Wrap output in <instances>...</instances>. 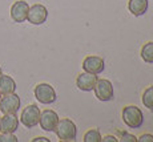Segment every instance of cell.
I'll use <instances>...</instances> for the list:
<instances>
[{"label":"cell","mask_w":153,"mask_h":142,"mask_svg":"<svg viewBox=\"0 0 153 142\" xmlns=\"http://www.w3.org/2000/svg\"><path fill=\"white\" fill-rule=\"evenodd\" d=\"M55 132L59 140L64 142H73L76 141V137H77V128H76L75 122L71 121L69 118L59 120V124L56 126Z\"/></svg>","instance_id":"obj_1"},{"label":"cell","mask_w":153,"mask_h":142,"mask_svg":"<svg viewBox=\"0 0 153 142\" xmlns=\"http://www.w3.org/2000/svg\"><path fill=\"white\" fill-rule=\"evenodd\" d=\"M123 121L128 128L139 129L144 124V114L140 108L134 105H128L123 109Z\"/></svg>","instance_id":"obj_2"},{"label":"cell","mask_w":153,"mask_h":142,"mask_svg":"<svg viewBox=\"0 0 153 142\" xmlns=\"http://www.w3.org/2000/svg\"><path fill=\"white\" fill-rule=\"evenodd\" d=\"M35 97L40 104H44V105H49V104H53L56 100H57V96H56V92L53 89V87L49 84H45V82H42V84H37L35 87Z\"/></svg>","instance_id":"obj_3"},{"label":"cell","mask_w":153,"mask_h":142,"mask_svg":"<svg viewBox=\"0 0 153 142\" xmlns=\"http://www.w3.org/2000/svg\"><path fill=\"white\" fill-rule=\"evenodd\" d=\"M40 109L37 105L32 104V105H28L27 108L23 109L22 116H20V121L22 124L28 129L35 128L36 125H39V120H40Z\"/></svg>","instance_id":"obj_4"},{"label":"cell","mask_w":153,"mask_h":142,"mask_svg":"<svg viewBox=\"0 0 153 142\" xmlns=\"http://www.w3.org/2000/svg\"><path fill=\"white\" fill-rule=\"evenodd\" d=\"M20 109V97L16 93L3 94L0 98V110L4 114H16Z\"/></svg>","instance_id":"obj_5"},{"label":"cell","mask_w":153,"mask_h":142,"mask_svg":"<svg viewBox=\"0 0 153 142\" xmlns=\"http://www.w3.org/2000/svg\"><path fill=\"white\" fill-rule=\"evenodd\" d=\"M93 90H95L96 97H97V100H100V101H111L114 97L113 85H112V82L109 80H105V78L97 80Z\"/></svg>","instance_id":"obj_6"},{"label":"cell","mask_w":153,"mask_h":142,"mask_svg":"<svg viewBox=\"0 0 153 142\" xmlns=\"http://www.w3.org/2000/svg\"><path fill=\"white\" fill-rule=\"evenodd\" d=\"M48 19V10L43 4H33L29 7L27 20L33 25H42Z\"/></svg>","instance_id":"obj_7"},{"label":"cell","mask_w":153,"mask_h":142,"mask_svg":"<svg viewBox=\"0 0 153 142\" xmlns=\"http://www.w3.org/2000/svg\"><path fill=\"white\" fill-rule=\"evenodd\" d=\"M59 116L55 110H51V109H45L40 113V120H39V124L42 126L43 130L45 132H55L56 126L59 124Z\"/></svg>","instance_id":"obj_8"},{"label":"cell","mask_w":153,"mask_h":142,"mask_svg":"<svg viewBox=\"0 0 153 142\" xmlns=\"http://www.w3.org/2000/svg\"><path fill=\"white\" fill-rule=\"evenodd\" d=\"M83 69L84 72L92 73V75H100L102 73L105 68V63L101 57L99 56H87L83 61Z\"/></svg>","instance_id":"obj_9"},{"label":"cell","mask_w":153,"mask_h":142,"mask_svg":"<svg viewBox=\"0 0 153 142\" xmlns=\"http://www.w3.org/2000/svg\"><path fill=\"white\" fill-rule=\"evenodd\" d=\"M29 5L25 0H17L11 7V17L15 23H24L27 20Z\"/></svg>","instance_id":"obj_10"},{"label":"cell","mask_w":153,"mask_h":142,"mask_svg":"<svg viewBox=\"0 0 153 142\" xmlns=\"http://www.w3.org/2000/svg\"><path fill=\"white\" fill-rule=\"evenodd\" d=\"M97 75H92V73L83 72L77 76L76 78V85L80 90L83 92H92L95 88L96 82H97Z\"/></svg>","instance_id":"obj_11"},{"label":"cell","mask_w":153,"mask_h":142,"mask_svg":"<svg viewBox=\"0 0 153 142\" xmlns=\"http://www.w3.org/2000/svg\"><path fill=\"white\" fill-rule=\"evenodd\" d=\"M19 128V118L16 114H4L0 117V132L1 133H15Z\"/></svg>","instance_id":"obj_12"},{"label":"cell","mask_w":153,"mask_h":142,"mask_svg":"<svg viewBox=\"0 0 153 142\" xmlns=\"http://www.w3.org/2000/svg\"><path fill=\"white\" fill-rule=\"evenodd\" d=\"M128 10L134 16H143L148 11V0H129Z\"/></svg>","instance_id":"obj_13"},{"label":"cell","mask_w":153,"mask_h":142,"mask_svg":"<svg viewBox=\"0 0 153 142\" xmlns=\"http://www.w3.org/2000/svg\"><path fill=\"white\" fill-rule=\"evenodd\" d=\"M16 90V82L15 80L8 75H0V93L1 94H8L13 93Z\"/></svg>","instance_id":"obj_14"},{"label":"cell","mask_w":153,"mask_h":142,"mask_svg":"<svg viewBox=\"0 0 153 142\" xmlns=\"http://www.w3.org/2000/svg\"><path fill=\"white\" fill-rule=\"evenodd\" d=\"M141 58H143L145 63L153 64V41L144 44L143 48H141Z\"/></svg>","instance_id":"obj_15"},{"label":"cell","mask_w":153,"mask_h":142,"mask_svg":"<svg viewBox=\"0 0 153 142\" xmlns=\"http://www.w3.org/2000/svg\"><path fill=\"white\" fill-rule=\"evenodd\" d=\"M143 104L145 108H148L151 112H153V85L146 88L143 93Z\"/></svg>","instance_id":"obj_16"},{"label":"cell","mask_w":153,"mask_h":142,"mask_svg":"<svg viewBox=\"0 0 153 142\" xmlns=\"http://www.w3.org/2000/svg\"><path fill=\"white\" fill-rule=\"evenodd\" d=\"M84 142H101V134L97 129H91L84 134Z\"/></svg>","instance_id":"obj_17"},{"label":"cell","mask_w":153,"mask_h":142,"mask_svg":"<svg viewBox=\"0 0 153 142\" xmlns=\"http://www.w3.org/2000/svg\"><path fill=\"white\" fill-rule=\"evenodd\" d=\"M119 135H120V141L121 142H136L137 141L136 135L129 134L126 132H119Z\"/></svg>","instance_id":"obj_18"},{"label":"cell","mask_w":153,"mask_h":142,"mask_svg":"<svg viewBox=\"0 0 153 142\" xmlns=\"http://www.w3.org/2000/svg\"><path fill=\"white\" fill-rule=\"evenodd\" d=\"M0 142H17V137L13 133H1L0 134Z\"/></svg>","instance_id":"obj_19"},{"label":"cell","mask_w":153,"mask_h":142,"mask_svg":"<svg viewBox=\"0 0 153 142\" xmlns=\"http://www.w3.org/2000/svg\"><path fill=\"white\" fill-rule=\"evenodd\" d=\"M137 141H140V142H153V135L152 134H143L137 138Z\"/></svg>","instance_id":"obj_20"},{"label":"cell","mask_w":153,"mask_h":142,"mask_svg":"<svg viewBox=\"0 0 153 142\" xmlns=\"http://www.w3.org/2000/svg\"><path fill=\"white\" fill-rule=\"evenodd\" d=\"M117 140L114 135H104V137H101V142H117Z\"/></svg>","instance_id":"obj_21"},{"label":"cell","mask_w":153,"mask_h":142,"mask_svg":"<svg viewBox=\"0 0 153 142\" xmlns=\"http://www.w3.org/2000/svg\"><path fill=\"white\" fill-rule=\"evenodd\" d=\"M32 142H49V140L45 137H36L32 140Z\"/></svg>","instance_id":"obj_22"},{"label":"cell","mask_w":153,"mask_h":142,"mask_svg":"<svg viewBox=\"0 0 153 142\" xmlns=\"http://www.w3.org/2000/svg\"><path fill=\"white\" fill-rule=\"evenodd\" d=\"M0 75H1V67H0Z\"/></svg>","instance_id":"obj_23"},{"label":"cell","mask_w":153,"mask_h":142,"mask_svg":"<svg viewBox=\"0 0 153 142\" xmlns=\"http://www.w3.org/2000/svg\"><path fill=\"white\" fill-rule=\"evenodd\" d=\"M0 98H1V93H0Z\"/></svg>","instance_id":"obj_24"}]
</instances>
